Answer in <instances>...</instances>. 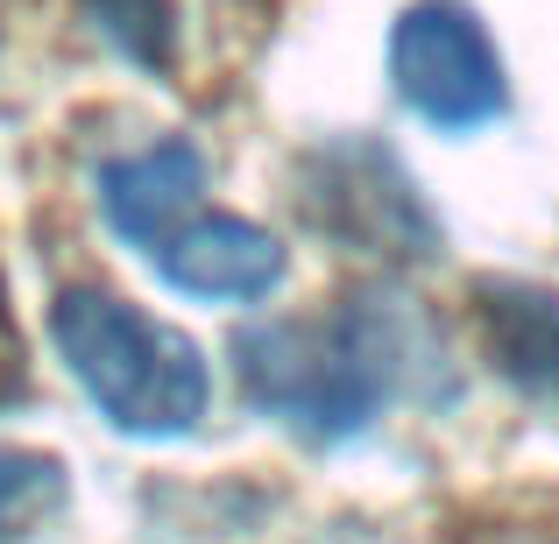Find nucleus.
I'll list each match as a JSON object with an SVG mask.
<instances>
[{
	"mask_svg": "<svg viewBox=\"0 0 559 544\" xmlns=\"http://www.w3.org/2000/svg\"><path fill=\"white\" fill-rule=\"evenodd\" d=\"M57 509H64V467L50 452L0 446V544H28Z\"/></svg>",
	"mask_w": 559,
	"mask_h": 544,
	"instance_id": "nucleus-7",
	"label": "nucleus"
},
{
	"mask_svg": "<svg viewBox=\"0 0 559 544\" xmlns=\"http://www.w3.org/2000/svg\"><path fill=\"white\" fill-rule=\"evenodd\" d=\"M481 340L489 361L518 389L559 396V298L532 283H489L481 290Z\"/></svg>",
	"mask_w": 559,
	"mask_h": 544,
	"instance_id": "nucleus-6",
	"label": "nucleus"
},
{
	"mask_svg": "<svg viewBox=\"0 0 559 544\" xmlns=\"http://www.w3.org/2000/svg\"><path fill=\"white\" fill-rule=\"evenodd\" d=\"M390 78L411 113H425L432 128H453V135L503 113V64H496L475 14L447 8V0H425L396 22Z\"/></svg>",
	"mask_w": 559,
	"mask_h": 544,
	"instance_id": "nucleus-3",
	"label": "nucleus"
},
{
	"mask_svg": "<svg viewBox=\"0 0 559 544\" xmlns=\"http://www.w3.org/2000/svg\"><path fill=\"white\" fill-rule=\"evenodd\" d=\"M99 22L121 36V50H135L142 64H164L170 57V28H164V0H93Z\"/></svg>",
	"mask_w": 559,
	"mask_h": 544,
	"instance_id": "nucleus-8",
	"label": "nucleus"
},
{
	"mask_svg": "<svg viewBox=\"0 0 559 544\" xmlns=\"http://www.w3.org/2000/svg\"><path fill=\"white\" fill-rule=\"evenodd\" d=\"M150 262L170 290H185V298H219V304L270 298V283L284 276V247L262 227L227 219V213H191L164 247H150Z\"/></svg>",
	"mask_w": 559,
	"mask_h": 544,
	"instance_id": "nucleus-4",
	"label": "nucleus"
},
{
	"mask_svg": "<svg viewBox=\"0 0 559 544\" xmlns=\"http://www.w3.org/2000/svg\"><path fill=\"white\" fill-rule=\"evenodd\" d=\"M199 191H205V156L191 142H156V149L114 156L99 170V213L128 247L150 255L199 213Z\"/></svg>",
	"mask_w": 559,
	"mask_h": 544,
	"instance_id": "nucleus-5",
	"label": "nucleus"
},
{
	"mask_svg": "<svg viewBox=\"0 0 559 544\" xmlns=\"http://www.w3.org/2000/svg\"><path fill=\"white\" fill-rule=\"evenodd\" d=\"M241 396L305 438H355L382 403V347L347 318H276L234 340Z\"/></svg>",
	"mask_w": 559,
	"mask_h": 544,
	"instance_id": "nucleus-2",
	"label": "nucleus"
},
{
	"mask_svg": "<svg viewBox=\"0 0 559 544\" xmlns=\"http://www.w3.org/2000/svg\"><path fill=\"white\" fill-rule=\"evenodd\" d=\"M50 333L64 367L85 382L107 424L135 438H178L205 418V354L185 340L178 326L135 312L114 290H64L50 304Z\"/></svg>",
	"mask_w": 559,
	"mask_h": 544,
	"instance_id": "nucleus-1",
	"label": "nucleus"
}]
</instances>
